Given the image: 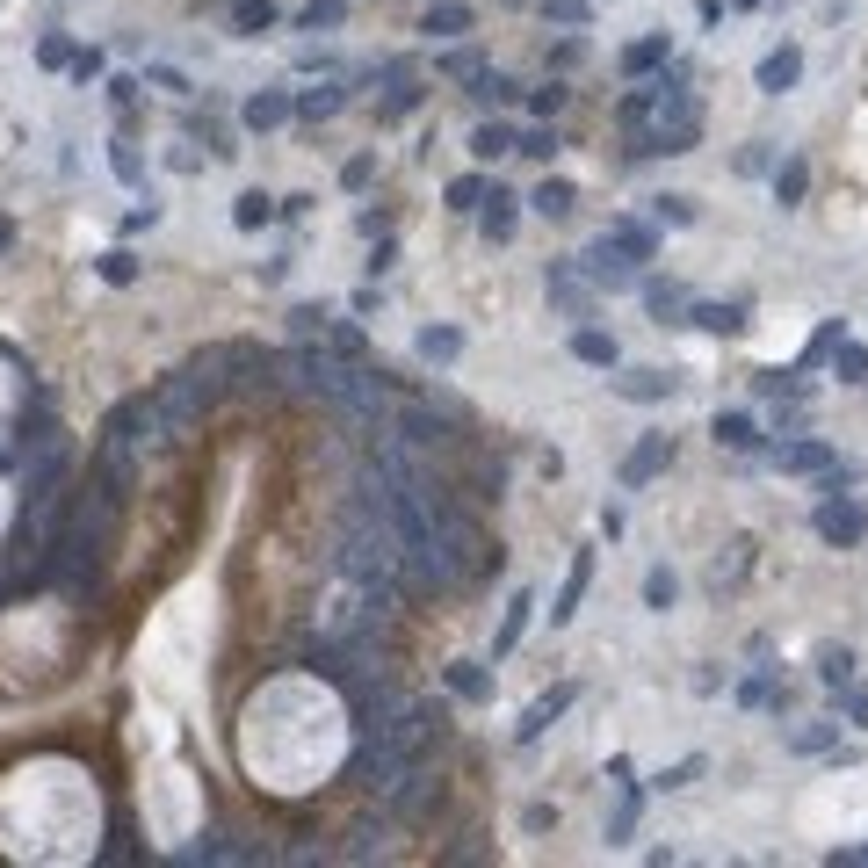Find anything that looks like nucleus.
I'll use <instances>...</instances> for the list:
<instances>
[{
    "instance_id": "1",
    "label": "nucleus",
    "mask_w": 868,
    "mask_h": 868,
    "mask_svg": "<svg viewBox=\"0 0 868 868\" xmlns=\"http://www.w3.org/2000/svg\"><path fill=\"white\" fill-rule=\"evenodd\" d=\"M95 832H102V803H95V782L80 767L37 760V767L8 774V789H0V840L15 854L73 861V854H95Z\"/></svg>"
},
{
    "instance_id": "2",
    "label": "nucleus",
    "mask_w": 868,
    "mask_h": 868,
    "mask_svg": "<svg viewBox=\"0 0 868 868\" xmlns=\"http://www.w3.org/2000/svg\"><path fill=\"white\" fill-rule=\"evenodd\" d=\"M818 536H825V543H840V550H854V543L868 536V514L847 500V492H832V500L818 507Z\"/></svg>"
},
{
    "instance_id": "3",
    "label": "nucleus",
    "mask_w": 868,
    "mask_h": 868,
    "mask_svg": "<svg viewBox=\"0 0 868 868\" xmlns=\"http://www.w3.org/2000/svg\"><path fill=\"white\" fill-rule=\"evenodd\" d=\"M796 73H803V51H796V44H782V51L760 58V87H767V95H789Z\"/></svg>"
},
{
    "instance_id": "4",
    "label": "nucleus",
    "mask_w": 868,
    "mask_h": 868,
    "mask_svg": "<svg viewBox=\"0 0 868 868\" xmlns=\"http://www.w3.org/2000/svg\"><path fill=\"white\" fill-rule=\"evenodd\" d=\"M427 37H463V29H471V8H463V0H442V8H427Z\"/></svg>"
},
{
    "instance_id": "5",
    "label": "nucleus",
    "mask_w": 868,
    "mask_h": 868,
    "mask_svg": "<svg viewBox=\"0 0 868 868\" xmlns=\"http://www.w3.org/2000/svg\"><path fill=\"white\" fill-rule=\"evenodd\" d=\"M666 456H673V442H666V434H651V442H644V449H637V456L623 463V478H630V485H644V478H651V471H659V463H666Z\"/></svg>"
},
{
    "instance_id": "6",
    "label": "nucleus",
    "mask_w": 868,
    "mask_h": 868,
    "mask_svg": "<svg viewBox=\"0 0 868 868\" xmlns=\"http://www.w3.org/2000/svg\"><path fill=\"white\" fill-rule=\"evenodd\" d=\"M832 377H840V384H861L868 377V348H861V340H840V348H832Z\"/></svg>"
},
{
    "instance_id": "7",
    "label": "nucleus",
    "mask_w": 868,
    "mask_h": 868,
    "mask_svg": "<svg viewBox=\"0 0 868 868\" xmlns=\"http://www.w3.org/2000/svg\"><path fill=\"white\" fill-rule=\"evenodd\" d=\"M615 391H623V398H673V377H659V369H630Z\"/></svg>"
},
{
    "instance_id": "8",
    "label": "nucleus",
    "mask_w": 868,
    "mask_h": 868,
    "mask_svg": "<svg viewBox=\"0 0 868 868\" xmlns=\"http://www.w3.org/2000/svg\"><path fill=\"white\" fill-rule=\"evenodd\" d=\"M586 579H594V565H572V579H565V594H557V608H550V623H572V608H579V594H586Z\"/></svg>"
},
{
    "instance_id": "9",
    "label": "nucleus",
    "mask_w": 868,
    "mask_h": 868,
    "mask_svg": "<svg viewBox=\"0 0 868 868\" xmlns=\"http://www.w3.org/2000/svg\"><path fill=\"white\" fill-rule=\"evenodd\" d=\"M283 116H290V95H254L246 102V123H254V131H275Z\"/></svg>"
},
{
    "instance_id": "10",
    "label": "nucleus",
    "mask_w": 868,
    "mask_h": 868,
    "mask_svg": "<svg viewBox=\"0 0 868 868\" xmlns=\"http://www.w3.org/2000/svg\"><path fill=\"white\" fill-rule=\"evenodd\" d=\"M471 152H478V160H500V152H514L507 123H478V131H471Z\"/></svg>"
},
{
    "instance_id": "11",
    "label": "nucleus",
    "mask_w": 868,
    "mask_h": 868,
    "mask_svg": "<svg viewBox=\"0 0 868 868\" xmlns=\"http://www.w3.org/2000/svg\"><path fill=\"white\" fill-rule=\"evenodd\" d=\"M507 232H514V196L492 189V203H485V239H507Z\"/></svg>"
},
{
    "instance_id": "12",
    "label": "nucleus",
    "mask_w": 868,
    "mask_h": 868,
    "mask_svg": "<svg viewBox=\"0 0 868 868\" xmlns=\"http://www.w3.org/2000/svg\"><path fill=\"white\" fill-rule=\"evenodd\" d=\"M825 463H832V449H825V442H796V449L782 456V471H825Z\"/></svg>"
},
{
    "instance_id": "13",
    "label": "nucleus",
    "mask_w": 868,
    "mask_h": 868,
    "mask_svg": "<svg viewBox=\"0 0 868 868\" xmlns=\"http://www.w3.org/2000/svg\"><path fill=\"white\" fill-rule=\"evenodd\" d=\"M803 181H811V167H803V160H782V174H774V196H782V203H803Z\"/></svg>"
},
{
    "instance_id": "14",
    "label": "nucleus",
    "mask_w": 868,
    "mask_h": 868,
    "mask_svg": "<svg viewBox=\"0 0 868 868\" xmlns=\"http://www.w3.org/2000/svg\"><path fill=\"white\" fill-rule=\"evenodd\" d=\"M557 709H572V688H557V695H543V702L529 709V724H521V738H536V731H543V724L557 717Z\"/></svg>"
},
{
    "instance_id": "15",
    "label": "nucleus",
    "mask_w": 868,
    "mask_h": 868,
    "mask_svg": "<svg viewBox=\"0 0 868 868\" xmlns=\"http://www.w3.org/2000/svg\"><path fill=\"white\" fill-rule=\"evenodd\" d=\"M717 442H731V449H753L760 434H753V420H746V413H724V420H717Z\"/></svg>"
},
{
    "instance_id": "16",
    "label": "nucleus",
    "mask_w": 868,
    "mask_h": 868,
    "mask_svg": "<svg viewBox=\"0 0 868 868\" xmlns=\"http://www.w3.org/2000/svg\"><path fill=\"white\" fill-rule=\"evenodd\" d=\"M832 738H840L832 724H803V731H789V753H825Z\"/></svg>"
},
{
    "instance_id": "17",
    "label": "nucleus",
    "mask_w": 868,
    "mask_h": 868,
    "mask_svg": "<svg viewBox=\"0 0 868 868\" xmlns=\"http://www.w3.org/2000/svg\"><path fill=\"white\" fill-rule=\"evenodd\" d=\"M536 210H543V217H565V210H572V181H543V189H536Z\"/></svg>"
},
{
    "instance_id": "18",
    "label": "nucleus",
    "mask_w": 868,
    "mask_h": 868,
    "mask_svg": "<svg viewBox=\"0 0 868 868\" xmlns=\"http://www.w3.org/2000/svg\"><path fill=\"white\" fill-rule=\"evenodd\" d=\"M818 673H825V688H847V680H854V651H825Z\"/></svg>"
},
{
    "instance_id": "19",
    "label": "nucleus",
    "mask_w": 868,
    "mask_h": 868,
    "mask_svg": "<svg viewBox=\"0 0 868 868\" xmlns=\"http://www.w3.org/2000/svg\"><path fill=\"white\" fill-rule=\"evenodd\" d=\"M702 326H709V333H738V326H746V312H738V304H702Z\"/></svg>"
},
{
    "instance_id": "20",
    "label": "nucleus",
    "mask_w": 868,
    "mask_h": 868,
    "mask_svg": "<svg viewBox=\"0 0 868 868\" xmlns=\"http://www.w3.org/2000/svg\"><path fill=\"white\" fill-rule=\"evenodd\" d=\"M529 608H536L529 594H514V608H507V623H500V651H507V644L521 637V630H529Z\"/></svg>"
},
{
    "instance_id": "21",
    "label": "nucleus",
    "mask_w": 868,
    "mask_h": 868,
    "mask_svg": "<svg viewBox=\"0 0 868 868\" xmlns=\"http://www.w3.org/2000/svg\"><path fill=\"white\" fill-rule=\"evenodd\" d=\"M449 203H456V210H478V203H485V181H478V174L449 181Z\"/></svg>"
},
{
    "instance_id": "22",
    "label": "nucleus",
    "mask_w": 868,
    "mask_h": 868,
    "mask_svg": "<svg viewBox=\"0 0 868 868\" xmlns=\"http://www.w3.org/2000/svg\"><path fill=\"white\" fill-rule=\"evenodd\" d=\"M572 348H579V362H615V340L608 333H579Z\"/></svg>"
},
{
    "instance_id": "23",
    "label": "nucleus",
    "mask_w": 868,
    "mask_h": 868,
    "mask_svg": "<svg viewBox=\"0 0 868 868\" xmlns=\"http://www.w3.org/2000/svg\"><path fill=\"white\" fill-rule=\"evenodd\" d=\"M673 594H680L673 572H651V579H644V601H651V608H673Z\"/></svg>"
},
{
    "instance_id": "24",
    "label": "nucleus",
    "mask_w": 868,
    "mask_h": 868,
    "mask_svg": "<svg viewBox=\"0 0 868 868\" xmlns=\"http://www.w3.org/2000/svg\"><path fill=\"white\" fill-rule=\"evenodd\" d=\"M268 217H275V210H268V196H254V189L239 196V225H246V232H254V225H268Z\"/></svg>"
},
{
    "instance_id": "25",
    "label": "nucleus",
    "mask_w": 868,
    "mask_h": 868,
    "mask_svg": "<svg viewBox=\"0 0 868 868\" xmlns=\"http://www.w3.org/2000/svg\"><path fill=\"white\" fill-rule=\"evenodd\" d=\"M420 355H434V362H449L456 355V333L442 326V333H420Z\"/></svg>"
},
{
    "instance_id": "26",
    "label": "nucleus",
    "mask_w": 868,
    "mask_h": 868,
    "mask_svg": "<svg viewBox=\"0 0 868 868\" xmlns=\"http://www.w3.org/2000/svg\"><path fill=\"white\" fill-rule=\"evenodd\" d=\"M297 22H304V29H326V22H340V0H312V8H304Z\"/></svg>"
},
{
    "instance_id": "27",
    "label": "nucleus",
    "mask_w": 868,
    "mask_h": 868,
    "mask_svg": "<svg viewBox=\"0 0 868 868\" xmlns=\"http://www.w3.org/2000/svg\"><path fill=\"white\" fill-rule=\"evenodd\" d=\"M297 109H304V116H333L340 95H333V87H319V95H297Z\"/></svg>"
},
{
    "instance_id": "28",
    "label": "nucleus",
    "mask_w": 868,
    "mask_h": 868,
    "mask_svg": "<svg viewBox=\"0 0 868 868\" xmlns=\"http://www.w3.org/2000/svg\"><path fill=\"white\" fill-rule=\"evenodd\" d=\"M449 688H456V695H485V673H478V666H456Z\"/></svg>"
},
{
    "instance_id": "29",
    "label": "nucleus",
    "mask_w": 868,
    "mask_h": 868,
    "mask_svg": "<svg viewBox=\"0 0 868 868\" xmlns=\"http://www.w3.org/2000/svg\"><path fill=\"white\" fill-rule=\"evenodd\" d=\"M659 58H666V44H659V37H644V44L630 51V73H644V66H659Z\"/></svg>"
},
{
    "instance_id": "30",
    "label": "nucleus",
    "mask_w": 868,
    "mask_h": 868,
    "mask_svg": "<svg viewBox=\"0 0 868 868\" xmlns=\"http://www.w3.org/2000/svg\"><path fill=\"white\" fill-rule=\"evenodd\" d=\"M239 22H246V29H268L275 8H268V0H239Z\"/></svg>"
},
{
    "instance_id": "31",
    "label": "nucleus",
    "mask_w": 868,
    "mask_h": 868,
    "mask_svg": "<svg viewBox=\"0 0 868 868\" xmlns=\"http://www.w3.org/2000/svg\"><path fill=\"white\" fill-rule=\"evenodd\" d=\"M659 217H673V225H695V203H688V196H659Z\"/></svg>"
},
{
    "instance_id": "32",
    "label": "nucleus",
    "mask_w": 868,
    "mask_h": 868,
    "mask_svg": "<svg viewBox=\"0 0 868 868\" xmlns=\"http://www.w3.org/2000/svg\"><path fill=\"white\" fill-rule=\"evenodd\" d=\"M521 152H536V160H550V152H557V138H550V131H529V138H521Z\"/></svg>"
},
{
    "instance_id": "33",
    "label": "nucleus",
    "mask_w": 868,
    "mask_h": 868,
    "mask_svg": "<svg viewBox=\"0 0 868 868\" xmlns=\"http://www.w3.org/2000/svg\"><path fill=\"white\" fill-rule=\"evenodd\" d=\"M847 709H854V724L868 731V688H854V702H847Z\"/></svg>"
},
{
    "instance_id": "34",
    "label": "nucleus",
    "mask_w": 868,
    "mask_h": 868,
    "mask_svg": "<svg viewBox=\"0 0 868 868\" xmlns=\"http://www.w3.org/2000/svg\"><path fill=\"white\" fill-rule=\"evenodd\" d=\"M832 861H868V847H840V854H832Z\"/></svg>"
},
{
    "instance_id": "35",
    "label": "nucleus",
    "mask_w": 868,
    "mask_h": 868,
    "mask_svg": "<svg viewBox=\"0 0 868 868\" xmlns=\"http://www.w3.org/2000/svg\"><path fill=\"white\" fill-rule=\"evenodd\" d=\"M731 8H760V0H731Z\"/></svg>"
}]
</instances>
